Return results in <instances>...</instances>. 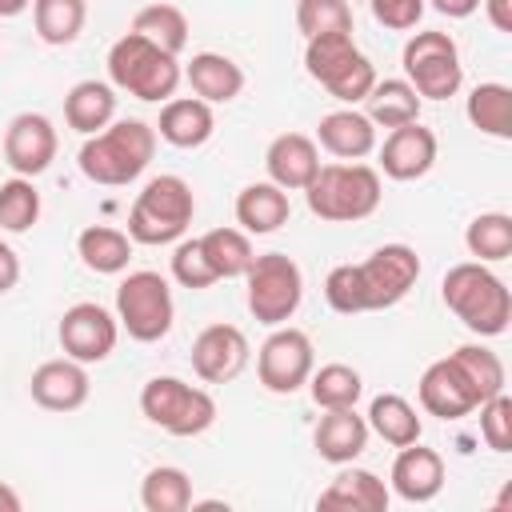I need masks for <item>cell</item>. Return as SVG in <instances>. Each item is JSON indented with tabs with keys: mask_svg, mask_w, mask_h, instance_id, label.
<instances>
[{
	"mask_svg": "<svg viewBox=\"0 0 512 512\" xmlns=\"http://www.w3.org/2000/svg\"><path fill=\"white\" fill-rule=\"evenodd\" d=\"M192 212H196V196L184 176H172V172L152 176L128 208V236L132 244H148V248L172 244L188 232Z\"/></svg>",
	"mask_w": 512,
	"mask_h": 512,
	"instance_id": "obj_3",
	"label": "cell"
},
{
	"mask_svg": "<svg viewBox=\"0 0 512 512\" xmlns=\"http://www.w3.org/2000/svg\"><path fill=\"white\" fill-rule=\"evenodd\" d=\"M488 8V20L496 32H512V0H480Z\"/></svg>",
	"mask_w": 512,
	"mask_h": 512,
	"instance_id": "obj_45",
	"label": "cell"
},
{
	"mask_svg": "<svg viewBox=\"0 0 512 512\" xmlns=\"http://www.w3.org/2000/svg\"><path fill=\"white\" fill-rule=\"evenodd\" d=\"M16 280H20V256L0 240V292L16 288Z\"/></svg>",
	"mask_w": 512,
	"mask_h": 512,
	"instance_id": "obj_44",
	"label": "cell"
},
{
	"mask_svg": "<svg viewBox=\"0 0 512 512\" xmlns=\"http://www.w3.org/2000/svg\"><path fill=\"white\" fill-rule=\"evenodd\" d=\"M0 512H20V492L0 480Z\"/></svg>",
	"mask_w": 512,
	"mask_h": 512,
	"instance_id": "obj_47",
	"label": "cell"
},
{
	"mask_svg": "<svg viewBox=\"0 0 512 512\" xmlns=\"http://www.w3.org/2000/svg\"><path fill=\"white\" fill-rule=\"evenodd\" d=\"M432 164H436V132L424 128L420 120L392 128L380 144V168L392 180H420Z\"/></svg>",
	"mask_w": 512,
	"mask_h": 512,
	"instance_id": "obj_17",
	"label": "cell"
},
{
	"mask_svg": "<svg viewBox=\"0 0 512 512\" xmlns=\"http://www.w3.org/2000/svg\"><path fill=\"white\" fill-rule=\"evenodd\" d=\"M156 132H160V140H168L172 148H200V144H208V136L216 132L212 104H208V100H200V96L164 100Z\"/></svg>",
	"mask_w": 512,
	"mask_h": 512,
	"instance_id": "obj_22",
	"label": "cell"
},
{
	"mask_svg": "<svg viewBox=\"0 0 512 512\" xmlns=\"http://www.w3.org/2000/svg\"><path fill=\"white\" fill-rule=\"evenodd\" d=\"M112 116H116V92H112V84H104V80H80V84L68 88V96H64V120L80 136L104 132L112 124Z\"/></svg>",
	"mask_w": 512,
	"mask_h": 512,
	"instance_id": "obj_27",
	"label": "cell"
},
{
	"mask_svg": "<svg viewBox=\"0 0 512 512\" xmlns=\"http://www.w3.org/2000/svg\"><path fill=\"white\" fill-rule=\"evenodd\" d=\"M88 4L84 0H32V20L44 44L64 48L84 32Z\"/></svg>",
	"mask_w": 512,
	"mask_h": 512,
	"instance_id": "obj_33",
	"label": "cell"
},
{
	"mask_svg": "<svg viewBox=\"0 0 512 512\" xmlns=\"http://www.w3.org/2000/svg\"><path fill=\"white\" fill-rule=\"evenodd\" d=\"M28 4H32V0H0V20H12V16H20Z\"/></svg>",
	"mask_w": 512,
	"mask_h": 512,
	"instance_id": "obj_48",
	"label": "cell"
},
{
	"mask_svg": "<svg viewBox=\"0 0 512 512\" xmlns=\"http://www.w3.org/2000/svg\"><path fill=\"white\" fill-rule=\"evenodd\" d=\"M468 120L472 128L496 136V140H508L512 136V88L508 84H476L468 92Z\"/></svg>",
	"mask_w": 512,
	"mask_h": 512,
	"instance_id": "obj_32",
	"label": "cell"
},
{
	"mask_svg": "<svg viewBox=\"0 0 512 512\" xmlns=\"http://www.w3.org/2000/svg\"><path fill=\"white\" fill-rule=\"evenodd\" d=\"M308 392L312 400L328 412V408H356L360 392H364V380L356 368L348 364H324V368H312L308 376Z\"/></svg>",
	"mask_w": 512,
	"mask_h": 512,
	"instance_id": "obj_37",
	"label": "cell"
},
{
	"mask_svg": "<svg viewBox=\"0 0 512 512\" xmlns=\"http://www.w3.org/2000/svg\"><path fill=\"white\" fill-rule=\"evenodd\" d=\"M372 16L392 32H408L420 24L424 0H372Z\"/></svg>",
	"mask_w": 512,
	"mask_h": 512,
	"instance_id": "obj_43",
	"label": "cell"
},
{
	"mask_svg": "<svg viewBox=\"0 0 512 512\" xmlns=\"http://www.w3.org/2000/svg\"><path fill=\"white\" fill-rule=\"evenodd\" d=\"M416 276H420L416 248H408V244H384V248H376L364 264H356L364 312H380V308L400 304L412 292Z\"/></svg>",
	"mask_w": 512,
	"mask_h": 512,
	"instance_id": "obj_11",
	"label": "cell"
},
{
	"mask_svg": "<svg viewBox=\"0 0 512 512\" xmlns=\"http://www.w3.org/2000/svg\"><path fill=\"white\" fill-rule=\"evenodd\" d=\"M248 336L236 324H208L192 340V372L208 384H228L248 364Z\"/></svg>",
	"mask_w": 512,
	"mask_h": 512,
	"instance_id": "obj_16",
	"label": "cell"
},
{
	"mask_svg": "<svg viewBox=\"0 0 512 512\" xmlns=\"http://www.w3.org/2000/svg\"><path fill=\"white\" fill-rule=\"evenodd\" d=\"M264 168H268V180L280 184L284 192H304L320 168L316 140L304 132H280L264 152Z\"/></svg>",
	"mask_w": 512,
	"mask_h": 512,
	"instance_id": "obj_20",
	"label": "cell"
},
{
	"mask_svg": "<svg viewBox=\"0 0 512 512\" xmlns=\"http://www.w3.org/2000/svg\"><path fill=\"white\" fill-rule=\"evenodd\" d=\"M140 412L168 436H200L216 420V400L180 376H152L140 388Z\"/></svg>",
	"mask_w": 512,
	"mask_h": 512,
	"instance_id": "obj_8",
	"label": "cell"
},
{
	"mask_svg": "<svg viewBox=\"0 0 512 512\" xmlns=\"http://www.w3.org/2000/svg\"><path fill=\"white\" fill-rule=\"evenodd\" d=\"M304 68L308 76L328 88L336 100L344 104H360L372 84H376V68L368 64V56L352 44V32H324L312 36L304 48Z\"/></svg>",
	"mask_w": 512,
	"mask_h": 512,
	"instance_id": "obj_6",
	"label": "cell"
},
{
	"mask_svg": "<svg viewBox=\"0 0 512 512\" xmlns=\"http://www.w3.org/2000/svg\"><path fill=\"white\" fill-rule=\"evenodd\" d=\"M420 408L440 420H460L480 408V392L468 380V372L456 364V356L432 360L420 376Z\"/></svg>",
	"mask_w": 512,
	"mask_h": 512,
	"instance_id": "obj_14",
	"label": "cell"
},
{
	"mask_svg": "<svg viewBox=\"0 0 512 512\" xmlns=\"http://www.w3.org/2000/svg\"><path fill=\"white\" fill-rule=\"evenodd\" d=\"M444 488V460L432 448H420V440L404 444L392 460V492L408 504H428Z\"/></svg>",
	"mask_w": 512,
	"mask_h": 512,
	"instance_id": "obj_19",
	"label": "cell"
},
{
	"mask_svg": "<svg viewBox=\"0 0 512 512\" xmlns=\"http://www.w3.org/2000/svg\"><path fill=\"white\" fill-rule=\"evenodd\" d=\"M76 252L84 260L88 272L96 276H116L128 268L132 260V236L120 232V228H108V224H88L80 236H76Z\"/></svg>",
	"mask_w": 512,
	"mask_h": 512,
	"instance_id": "obj_28",
	"label": "cell"
},
{
	"mask_svg": "<svg viewBox=\"0 0 512 512\" xmlns=\"http://www.w3.org/2000/svg\"><path fill=\"white\" fill-rule=\"evenodd\" d=\"M132 32H140L144 40H152L156 48L180 56L188 44V20L176 4H148L132 16Z\"/></svg>",
	"mask_w": 512,
	"mask_h": 512,
	"instance_id": "obj_34",
	"label": "cell"
},
{
	"mask_svg": "<svg viewBox=\"0 0 512 512\" xmlns=\"http://www.w3.org/2000/svg\"><path fill=\"white\" fill-rule=\"evenodd\" d=\"M60 348L64 356L80 360V364H100L112 356L116 348V336H120V320L104 308V304H92V300H80L72 304L64 316H60Z\"/></svg>",
	"mask_w": 512,
	"mask_h": 512,
	"instance_id": "obj_13",
	"label": "cell"
},
{
	"mask_svg": "<svg viewBox=\"0 0 512 512\" xmlns=\"http://www.w3.org/2000/svg\"><path fill=\"white\" fill-rule=\"evenodd\" d=\"M468 252L480 264H496L512 256V216L508 212H480L464 232Z\"/></svg>",
	"mask_w": 512,
	"mask_h": 512,
	"instance_id": "obj_36",
	"label": "cell"
},
{
	"mask_svg": "<svg viewBox=\"0 0 512 512\" xmlns=\"http://www.w3.org/2000/svg\"><path fill=\"white\" fill-rule=\"evenodd\" d=\"M452 356H456V364L468 372V380L476 384L480 404L492 400L496 392H504V364H500V356H496L492 348H484V344H460Z\"/></svg>",
	"mask_w": 512,
	"mask_h": 512,
	"instance_id": "obj_39",
	"label": "cell"
},
{
	"mask_svg": "<svg viewBox=\"0 0 512 512\" xmlns=\"http://www.w3.org/2000/svg\"><path fill=\"white\" fill-rule=\"evenodd\" d=\"M392 500L388 484L368 472V468H344L324 492H320V508H340V512H384Z\"/></svg>",
	"mask_w": 512,
	"mask_h": 512,
	"instance_id": "obj_24",
	"label": "cell"
},
{
	"mask_svg": "<svg viewBox=\"0 0 512 512\" xmlns=\"http://www.w3.org/2000/svg\"><path fill=\"white\" fill-rule=\"evenodd\" d=\"M172 316H176V304H172V288L160 272H128L116 288V320L120 328L140 340V344H156L172 332Z\"/></svg>",
	"mask_w": 512,
	"mask_h": 512,
	"instance_id": "obj_7",
	"label": "cell"
},
{
	"mask_svg": "<svg viewBox=\"0 0 512 512\" xmlns=\"http://www.w3.org/2000/svg\"><path fill=\"white\" fill-rule=\"evenodd\" d=\"M368 432H376L384 444L392 448H404L412 440H420V416L416 408L396 396V392H380L372 404H368Z\"/></svg>",
	"mask_w": 512,
	"mask_h": 512,
	"instance_id": "obj_29",
	"label": "cell"
},
{
	"mask_svg": "<svg viewBox=\"0 0 512 512\" xmlns=\"http://www.w3.org/2000/svg\"><path fill=\"white\" fill-rule=\"evenodd\" d=\"M56 128L48 116L40 112H20L12 116L8 132H4V164L16 172V176H40L52 160H56Z\"/></svg>",
	"mask_w": 512,
	"mask_h": 512,
	"instance_id": "obj_15",
	"label": "cell"
},
{
	"mask_svg": "<svg viewBox=\"0 0 512 512\" xmlns=\"http://www.w3.org/2000/svg\"><path fill=\"white\" fill-rule=\"evenodd\" d=\"M200 248H204V260L212 264L216 280H236L256 260V252L248 244V232H240V228H212V232L200 236Z\"/></svg>",
	"mask_w": 512,
	"mask_h": 512,
	"instance_id": "obj_31",
	"label": "cell"
},
{
	"mask_svg": "<svg viewBox=\"0 0 512 512\" xmlns=\"http://www.w3.org/2000/svg\"><path fill=\"white\" fill-rule=\"evenodd\" d=\"M312 440L328 464H352L368 448V420L356 416V408H328V416H320Z\"/></svg>",
	"mask_w": 512,
	"mask_h": 512,
	"instance_id": "obj_23",
	"label": "cell"
},
{
	"mask_svg": "<svg viewBox=\"0 0 512 512\" xmlns=\"http://www.w3.org/2000/svg\"><path fill=\"white\" fill-rule=\"evenodd\" d=\"M432 8L440 16H448V20H464V16H472L480 8V0H432Z\"/></svg>",
	"mask_w": 512,
	"mask_h": 512,
	"instance_id": "obj_46",
	"label": "cell"
},
{
	"mask_svg": "<svg viewBox=\"0 0 512 512\" xmlns=\"http://www.w3.org/2000/svg\"><path fill=\"white\" fill-rule=\"evenodd\" d=\"M40 220V192L28 176H12L0 184V228L28 232Z\"/></svg>",
	"mask_w": 512,
	"mask_h": 512,
	"instance_id": "obj_38",
	"label": "cell"
},
{
	"mask_svg": "<svg viewBox=\"0 0 512 512\" xmlns=\"http://www.w3.org/2000/svg\"><path fill=\"white\" fill-rule=\"evenodd\" d=\"M288 216H292L288 192L280 184H272V180H256L236 196V224L244 232H252V236L276 232L280 224H288Z\"/></svg>",
	"mask_w": 512,
	"mask_h": 512,
	"instance_id": "obj_26",
	"label": "cell"
},
{
	"mask_svg": "<svg viewBox=\"0 0 512 512\" xmlns=\"http://www.w3.org/2000/svg\"><path fill=\"white\" fill-rule=\"evenodd\" d=\"M108 76L120 92L148 100V104H160V100H172L184 72H180V60L172 52L156 48L140 32H124L108 48Z\"/></svg>",
	"mask_w": 512,
	"mask_h": 512,
	"instance_id": "obj_4",
	"label": "cell"
},
{
	"mask_svg": "<svg viewBox=\"0 0 512 512\" xmlns=\"http://www.w3.org/2000/svg\"><path fill=\"white\" fill-rule=\"evenodd\" d=\"M440 296L456 312V320L476 336H500L512 320V296H508L504 280L492 268H484L480 260L448 268Z\"/></svg>",
	"mask_w": 512,
	"mask_h": 512,
	"instance_id": "obj_2",
	"label": "cell"
},
{
	"mask_svg": "<svg viewBox=\"0 0 512 512\" xmlns=\"http://www.w3.org/2000/svg\"><path fill=\"white\" fill-rule=\"evenodd\" d=\"M28 392H32V400H36L40 408H48V412H76V408L88 400L92 384H88V372H84L80 360L60 356V360H44V364L32 372Z\"/></svg>",
	"mask_w": 512,
	"mask_h": 512,
	"instance_id": "obj_18",
	"label": "cell"
},
{
	"mask_svg": "<svg viewBox=\"0 0 512 512\" xmlns=\"http://www.w3.org/2000/svg\"><path fill=\"white\" fill-rule=\"evenodd\" d=\"M316 368V356H312V340L308 332L300 328H280L260 344V356H256V372H260V384L276 396H292L296 388L308 384Z\"/></svg>",
	"mask_w": 512,
	"mask_h": 512,
	"instance_id": "obj_12",
	"label": "cell"
},
{
	"mask_svg": "<svg viewBox=\"0 0 512 512\" xmlns=\"http://www.w3.org/2000/svg\"><path fill=\"white\" fill-rule=\"evenodd\" d=\"M404 72L420 100H448L464 84L460 48L448 32H416L404 44Z\"/></svg>",
	"mask_w": 512,
	"mask_h": 512,
	"instance_id": "obj_10",
	"label": "cell"
},
{
	"mask_svg": "<svg viewBox=\"0 0 512 512\" xmlns=\"http://www.w3.org/2000/svg\"><path fill=\"white\" fill-rule=\"evenodd\" d=\"M192 92L208 104H228L244 92V68L232 60V56H220V52H196L184 68Z\"/></svg>",
	"mask_w": 512,
	"mask_h": 512,
	"instance_id": "obj_25",
	"label": "cell"
},
{
	"mask_svg": "<svg viewBox=\"0 0 512 512\" xmlns=\"http://www.w3.org/2000/svg\"><path fill=\"white\" fill-rule=\"evenodd\" d=\"M296 24L308 40L324 36V32H352V8H348V0H300Z\"/></svg>",
	"mask_w": 512,
	"mask_h": 512,
	"instance_id": "obj_40",
	"label": "cell"
},
{
	"mask_svg": "<svg viewBox=\"0 0 512 512\" xmlns=\"http://www.w3.org/2000/svg\"><path fill=\"white\" fill-rule=\"evenodd\" d=\"M316 140L324 152H332L340 160H364L368 152H376V124L356 108H336V112L320 116Z\"/></svg>",
	"mask_w": 512,
	"mask_h": 512,
	"instance_id": "obj_21",
	"label": "cell"
},
{
	"mask_svg": "<svg viewBox=\"0 0 512 512\" xmlns=\"http://www.w3.org/2000/svg\"><path fill=\"white\" fill-rule=\"evenodd\" d=\"M364 100H368V112H364V116H368L372 124L400 128V124L420 120V92H416L408 80H376Z\"/></svg>",
	"mask_w": 512,
	"mask_h": 512,
	"instance_id": "obj_30",
	"label": "cell"
},
{
	"mask_svg": "<svg viewBox=\"0 0 512 512\" xmlns=\"http://www.w3.org/2000/svg\"><path fill=\"white\" fill-rule=\"evenodd\" d=\"M248 276V312L276 328V324H288L304 300V276H300V264L284 252H264L252 260V268L244 272Z\"/></svg>",
	"mask_w": 512,
	"mask_h": 512,
	"instance_id": "obj_9",
	"label": "cell"
},
{
	"mask_svg": "<svg viewBox=\"0 0 512 512\" xmlns=\"http://www.w3.org/2000/svg\"><path fill=\"white\" fill-rule=\"evenodd\" d=\"M140 504L148 512H184L192 508V480L184 468H172V464H160L144 476L140 484Z\"/></svg>",
	"mask_w": 512,
	"mask_h": 512,
	"instance_id": "obj_35",
	"label": "cell"
},
{
	"mask_svg": "<svg viewBox=\"0 0 512 512\" xmlns=\"http://www.w3.org/2000/svg\"><path fill=\"white\" fill-rule=\"evenodd\" d=\"M312 216L332 220V224H352L364 220L380 208V172L368 164H320L316 176L304 188Z\"/></svg>",
	"mask_w": 512,
	"mask_h": 512,
	"instance_id": "obj_5",
	"label": "cell"
},
{
	"mask_svg": "<svg viewBox=\"0 0 512 512\" xmlns=\"http://www.w3.org/2000/svg\"><path fill=\"white\" fill-rule=\"evenodd\" d=\"M152 152H156V128L152 124H144V120H116L104 132L84 140L76 164H80V172L92 184L124 188V184H132L152 164Z\"/></svg>",
	"mask_w": 512,
	"mask_h": 512,
	"instance_id": "obj_1",
	"label": "cell"
},
{
	"mask_svg": "<svg viewBox=\"0 0 512 512\" xmlns=\"http://www.w3.org/2000/svg\"><path fill=\"white\" fill-rule=\"evenodd\" d=\"M480 436L492 452H508L512 448V400L504 392H496L492 400L480 404Z\"/></svg>",
	"mask_w": 512,
	"mask_h": 512,
	"instance_id": "obj_42",
	"label": "cell"
},
{
	"mask_svg": "<svg viewBox=\"0 0 512 512\" xmlns=\"http://www.w3.org/2000/svg\"><path fill=\"white\" fill-rule=\"evenodd\" d=\"M172 276H176V284H184V288H192V292L216 284V272H212V264L204 260L200 240H180V244H176V252H172Z\"/></svg>",
	"mask_w": 512,
	"mask_h": 512,
	"instance_id": "obj_41",
	"label": "cell"
}]
</instances>
